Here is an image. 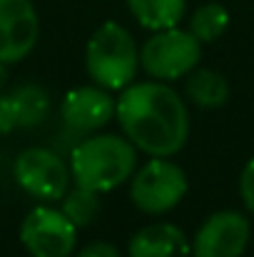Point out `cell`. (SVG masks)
I'll return each instance as SVG.
<instances>
[{
  "label": "cell",
  "mask_w": 254,
  "mask_h": 257,
  "mask_svg": "<svg viewBox=\"0 0 254 257\" xmlns=\"http://www.w3.org/2000/svg\"><path fill=\"white\" fill-rule=\"evenodd\" d=\"M187 97L199 107H222L229 100V83L217 70L194 68L187 75Z\"/></svg>",
  "instance_id": "4fadbf2b"
},
{
  "label": "cell",
  "mask_w": 254,
  "mask_h": 257,
  "mask_svg": "<svg viewBox=\"0 0 254 257\" xmlns=\"http://www.w3.org/2000/svg\"><path fill=\"white\" fill-rule=\"evenodd\" d=\"M20 242L33 257H70L78 245V227L63 210L38 205L20 225Z\"/></svg>",
  "instance_id": "52a82bcc"
},
{
  "label": "cell",
  "mask_w": 254,
  "mask_h": 257,
  "mask_svg": "<svg viewBox=\"0 0 254 257\" xmlns=\"http://www.w3.org/2000/svg\"><path fill=\"white\" fill-rule=\"evenodd\" d=\"M137 68L140 48L125 25L107 20L90 35L85 48V70L95 85L120 92L135 83Z\"/></svg>",
  "instance_id": "3957f363"
},
{
  "label": "cell",
  "mask_w": 254,
  "mask_h": 257,
  "mask_svg": "<svg viewBox=\"0 0 254 257\" xmlns=\"http://www.w3.org/2000/svg\"><path fill=\"white\" fill-rule=\"evenodd\" d=\"M68 165L75 185L110 192L132 180L137 170V148L125 135H85L73 145Z\"/></svg>",
  "instance_id": "7a4b0ae2"
},
{
  "label": "cell",
  "mask_w": 254,
  "mask_h": 257,
  "mask_svg": "<svg viewBox=\"0 0 254 257\" xmlns=\"http://www.w3.org/2000/svg\"><path fill=\"white\" fill-rule=\"evenodd\" d=\"M130 257H192V245L172 222H155L142 227L130 240Z\"/></svg>",
  "instance_id": "8fae6325"
},
{
  "label": "cell",
  "mask_w": 254,
  "mask_h": 257,
  "mask_svg": "<svg viewBox=\"0 0 254 257\" xmlns=\"http://www.w3.org/2000/svg\"><path fill=\"white\" fill-rule=\"evenodd\" d=\"M187 175L169 158H152L135 170L130 182V200L145 215H167L187 195Z\"/></svg>",
  "instance_id": "5b68a950"
},
{
  "label": "cell",
  "mask_w": 254,
  "mask_h": 257,
  "mask_svg": "<svg viewBox=\"0 0 254 257\" xmlns=\"http://www.w3.org/2000/svg\"><path fill=\"white\" fill-rule=\"evenodd\" d=\"M249 235L252 227L242 212L219 210L199 225L192 240V257H242Z\"/></svg>",
  "instance_id": "ba28073f"
},
{
  "label": "cell",
  "mask_w": 254,
  "mask_h": 257,
  "mask_svg": "<svg viewBox=\"0 0 254 257\" xmlns=\"http://www.w3.org/2000/svg\"><path fill=\"white\" fill-rule=\"evenodd\" d=\"M15 182L40 202H58L70 190V165L48 148H28L15 158Z\"/></svg>",
  "instance_id": "8992f818"
},
{
  "label": "cell",
  "mask_w": 254,
  "mask_h": 257,
  "mask_svg": "<svg viewBox=\"0 0 254 257\" xmlns=\"http://www.w3.org/2000/svg\"><path fill=\"white\" fill-rule=\"evenodd\" d=\"M5 85H8V68H5V63H0V92Z\"/></svg>",
  "instance_id": "ffe728a7"
},
{
  "label": "cell",
  "mask_w": 254,
  "mask_h": 257,
  "mask_svg": "<svg viewBox=\"0 0 254 257\" xmlns=\"http://www.w3.org/2000/svg\"><path fill=\"white\" fill-rule=\"evenodd\" d=\"M60 115H63V125L68 133H73L75 138H85V135L102 130L115 117V97L110 90L95 85V83L73 87L63 97Z\"/></svg>",
  "instance_id": "9c48e42d"
},
{
  "label": "cell",
  "mask_w": 254,
  "mask_h": 257,
  "mask_svg": "<svg viewBox=\"0 0 254 257\" xmlns=\"http://www.w3.org/2000/svg\"><path fill=\"white\" fill-rule=\"evenodd\" d=\"M10 100L18 115V127H35L50 112V95L45 92V87L35 85V83L15 87L10 92Z\"/></svg>",
  "instance_id": "5bb4252c"
},
{
  "label": "cell",
  "mask_w": 254,
  "mask_h": 257,
  "mask_svg": "<svg viewBox=\"0 0 254 257\" xmlns=\"http://www.w3.org/2000/svg\"><path fill=\"white\" fill-rule=\"evenodd\" d=\"M115 120L125 138L150 158H172L189 138L187 105L162 80L130 83L120 90Z\"/></svg>",
  "instance_id": "6da1fadb"
},
{
  "label": "cell",
  "mask_w": 254,
  "mask_h": 257,
  "mask_svg": "<svg viewBox=\"0 0 254 257\" xmlns=\"http://www.w3.org/2000/svg\"><path fill=\"white\" fill-rule=\"evenodd\" d=\"M202 60V43L179 28L157 30L140 48V68L152 80H179L189 75Z\"/></svg>",
  "instance_id": "277c9868"
},
{
  "label": "cell",
  "mask_w": 254,
  "mask_h": 257,
  "mask_svg": "<svg viewBox=\"0 0 254 257\" xmlns=\"http://www.w3.org/2000/svg\"><path fill=\"white\" fill-rule=\"evenodd\" d=\"M239 195H242L244 207L254 215V158L244 165V170L239 175Z\"/></svg>",
  "instance_id": "e0dca14e"
},
{
  "label": "cell",
  "mask_w": 254,
  "mask_h": 257,
  "mask_svg": "<svg viewBox=\"0 0 254 257\" xmlns=\"http://www.w3.org/2000/svg\"><path fill=\"white\" fill-rule=\"evenodd\" d=\"M125 3L132 18L152 33L177 28L187 13V0H125Z\"/></svg>",
  "instance_id": "7c38bea8"
},
{
  "label": "cell",
  "mask_w": 254,
  "mask_h": 257,
  "mask_svg": "<svg viewBox=\"0 0 254 257\" xmlns=\"http://www.w3.org/2000/svg\"><path fill=\"white\" fill-rule=\"evenodd\" d=\"M100 192H95V190H87V187H80V185H75V187H70L65 195H63V212L68 215V220L80 230V227H87L95 217H97V212H100V197H97Z\"/></svg>",
  "instance_id": "2e32d148"
},
{
  "label": "cell",
  "mask_w": 254,
  "mask_h": 257,
  "mask_svg": "<svg viewBox=\"0 0 254 257\" xmlns=\"http://www.w3.org/2000/svg\"><path fill=\"white\" fill-rule=\"evenodd\" d=\"M78 257H120V250L115 245H110V242L97 240V242H90L87 247H83L78 252Z\"/></svg>",
  "instance_id": "d6986e66"
},
{
  "label": "cell",
  "mask_w": 254,
  "mask_h": 257,
  "mask_svg": "<svg viewBox=\"0 0 254 257\" xmlns=\"http://www.w3.org/2000/svg\"><path fill=\"white\" fill-rule=\"evenodd\" d=\"M40 35V18L30 0H0V63L28 58Z\"/></svg>",
  "instance_id": "30bf717a"
},
{
  "label": "cell",
  "mask_w": 254,
  "mask_h": 257,
  "mask_svg": "<svg viewBox=\"0 0 254 257\" xmlns=\"http://www.w3.org/2000/svg\"><path fill=\"white\" fill-rule=\"evenodd\" d=\"M15 127H18V115H15L13 100L10 95H0V135H8Z\"/></svg>",
  "instance_id": "ac0fdd59"
},
{
  "label": "cell",
  "mask_w": 254,
  "mask_h": 257,
  "mask_svg": "<svg viewBox=\"0 0 254 257\" xmlns=\"http://www.w3.org/2000/svg\"><path fill=\"white\" fill-rule=\"evenodd\" d=\"M227 25H229V13L219 3H204L189 18V33L199 43H214L217 38H222Z\"/></svg>",
  "instance_id": "9a60e30c"
}]
</instances>
